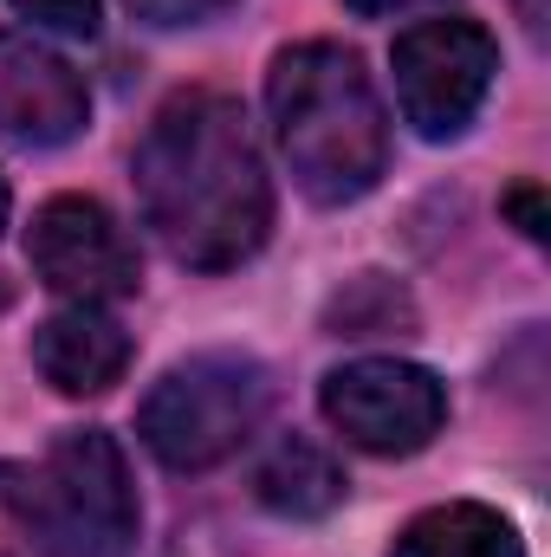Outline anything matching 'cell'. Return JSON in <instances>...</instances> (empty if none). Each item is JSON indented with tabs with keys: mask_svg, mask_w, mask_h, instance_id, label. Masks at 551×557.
I'll use <instances>...</instances> for the list:
<instances>
[{
	"mask_svg": "<svg viewBox=\"0 0 551 557\" xmlns=\"http://www.w3.org/2000/svg\"><path fill=\"white\" fill-rule=\"evenodd\" d=\"M26 260L65 305H118L143 285L137 240L91 195H52L26 227Z\"/></svg>",
	"mask_w": 551,
	"mask_h": 557,
	"instance_id": "8992f818",
	"label": "cell"
},
{
	"mask_svg": "<svg viewBox=\"0 0 551 557\" xmlns=\"http://www.w3.org/2000/svg\"><path fill=\"white\" fill-rule=\"evenodd\" d=\"M7 208H13V195H7V175H0V227H7Z\"/></svg>",
	"mask_w": 551,
	"mask_h": 557,
	"instance_id": "e0dca14e",
	"label": "cell"
},
{
	"mask_svg": "<svg viewBox=\"0 0 551 557\" xmlns=\"http://www.w3.org/2000/svg\"><path fill=\"white\" fill-rule=\"evenodd\" d=\"M396 7H421V0H351V13H370V20L377 13H396Z\"/></svg>",
	"mask_w": 551,
	"mask_h": 557,
	"instance_id": "2e32d148",
	"label": "cell"
},
{
	"mask_svg": "<svg viewBox=\"0 0 551 557\" xmlns=\"http://www.w3.org/2000/svg\"><path fill=\"white\" fill-rule=\"evenodd\" d=\"M390 65H396V104L409 131L428 143H448L480 117L493 72H500V39L467 13H441V20H415L409 33H396Z\"/></svg>",
	"mask_w": 551,
	"mask_h": 557,
	"instance_id": "277c9868",
	"label": "cell"
},
{
	"mask_svg": "<svg viewBox=\"0 0 551 557\" xmlns=\"http://www.w3.org/2000/svg\"><path fill=\"white\" fill-rule=\"evenodd\" d=\"M131 331L105 305H65L33 331V370L59 396H105L131 370Z\"/></svg>",
	"mask_w": 551,
	"mask_h": 557,
	"instance_id": "9c48e42d",
	"label": "cell"
},
{
	"mask_svg": "<svg viewBox=\"0 0 551 557\" xmlns=\"http://www.w3.org/2000/svg\"><path fill=\"white\" fill-rule=\"evenodd\" d=\"M273 416V370L247 350H201L143 396L137 434L169 473H208L234 460Z\"/></svg>",
	"mask_w": 551,
	"mask_h": 557,
	"instance_id": "3957f363",
	"label": "cell"
},
{
	"mask_svg": "<svg viewBox=\"0 0 551 557\" xmlns=\"http://www.w3.org/2000/svg\"><path fill=\"white\" fill-rule=\"evenodd\" d=\"M91 124L85 78L39 39L0 26V137L20 149H59Z\"/></svg>",
	"mask_w": 551,
	"mask_h": 557,
	"instance_id": "ba28073f",
	"label": "cell"
},
{
	"mask_svg": "<svg viewBox=\"0 0 551 557\" xmlns=\"http://www.w3.org/2000/svg\"><path fill=\"white\" fill-rule=\"evenodd\" d=\"M0 557H72L46 473L0 460Z\"/></svg>",
	"mask_w": 551,
	"mask_h": 557,
	"instance_id": "7c38bea8",
	"label": "cell"
},
{
	"mask_svg": "<svg viewBox=\"0 0 551 557\" xmlns=\"http://www.w3.org/2000/svg\"><path fill=\"white\" fill-rule=\"evenodd\" d=\"M318 409L351 447L396 460V454H421L441 434L448 383L421 363H403V357H357V363L325 376Z\"/></svg>",
	"mask_w": 551,
	"mask_h": 557,
	"instance_id": "5b68a950",
	"label": "cell"
},
{
	"mask_svg": "<svg viewBox=\"0 0 551 557\" xmlns=\"http://www.w3.org/2000/svg\"><path fill=\"white\" fill-rule=\"evenodd\" d=\"M390 557H526V539H519V525L500 506L448 499V506L415 512L396 532Z\"/></svg>",
	"mask_w": 551,
	"mask_h": 557,
	"instance_id": "30bf717a",
	"label": "cell"
},
{
	"mask_svg": "<svg viewBox=\"0 0 551 557\" xmlns=\"http://www.w3.org/2000/svg\"><path fill=\"white\" fill-rule=\"evenodd\" d=\"M228 0H131V13L149 20V26H195L208 13H221Z\"/></svg>",
	"mask_w": 551,
	"mask_h": 557,
	"instance_id": "9a60e30c",
	"label": "cell"
},
{
	"mask_svg": "<svg viewBox=\"0 0 551 557\" xmlns=\"http://www.w3.org/2000/svg\"><path fill=\"white\" fill-rule=\"evenodd\" d=\"M137 201L162 253L188 273H228L273 234V182L241 104L221 91L169 98L137 143Z\"/></svg>",
	"mask_w": 551,
	"mask_h": 557,
	"instance_id": "6da1fadb",
	"label": "cell"
},
{
	"mask_svg": "<svg viewBox=\"0 0 551 557\" xmlns=\"http://www.w3.org/2000/svg\"><path fill=\"white\" fill-rule=\"evenodd\" d=\"M254 493H260V506L279 512V519H325V512L344 506L351 480H344V467H338L331 447H318L305 434H285L273 454L260 460Z\"/></svg>",
	"mask_w": 551,
	"mask_h": 557,
	"instance_id": "8fae6325",
	"label": "cell"
},
{
	"mask_svg": "<svg viewBox=\"0 0 551 557\" xmlns=\"http://www.w3.org/2000/svg\"><path fill=\"white\" fill-rule=\"evenodd\" d=\"M500 214L526 234V240H546L551 234V214H546V188L539 182H513L506 195H500Z\"/></svg>",
	"mask_w": 551,
	"mask_h": 557,
	"instance_id": "5bb4252c",
	"label": "cell"
},
{
	"mask_svg": "<svg viewBox=\"0 0 551 557\" xmlns=\"http://www.w3.org/2000/svg\"><path fill=\"white\" fill-rule=\"evenodd\" d=\"M46 493L59 506L72 557H131L137 552V480L124 447L105 428H65L46 454Z\"/></svg>",
	"mask_w": 551,
	"mask_h": 557,
	"instance_id": "52a82bcc",
	"label": "cell"
},
{
	"mask_svg": "<svg viewBox=\"0 0 551 557\" xmlns=\"http://www.w3.org/2000/svg\"><path fill=\"white\" fill-rule=\"evenodd\" d=\"M267 117L305 201L351 208L390 169V117L357 52L338 39H298L267 72Z\"/></svg>",
	"mask_w": 551,
	"mask_h": 557,
	"instance_id": "7a4b0ae2",
	"label": "cell"
},
{
	"mask_svg": "<svg viewBox=\"0 0 551 557\" xmlns=\"http://www.w3.org/2000/svg\"><path fill=\"white\" fill-rule=\"evenodd\" d=\"M13 13H26L33 26H52V33H72V39H91L98 33V0H7Z\"/></svg>",
	"mask_w": 551,
	"mask_h": 557,
	"instance_id": "4fadbf2b",
	"label": "cell"
}]
</instances>
